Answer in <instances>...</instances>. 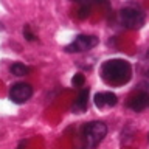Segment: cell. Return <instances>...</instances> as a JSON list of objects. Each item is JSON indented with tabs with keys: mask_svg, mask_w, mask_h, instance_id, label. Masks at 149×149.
<instances>
[{
	"mask_svg": "<svg viewBox=\"0 0 149 149\" xmlns=\"http://www.w3.org/2000/svg\"><path fill=\"white\" fill-rule=\"evenodd\" d=\"M101 76L110 86H123L132 76V67L124 59H109L101 65Z\"/></svg>",
	"mask_w": 149,
	"mask_h": 149,
	"instance_id": "1",
	"label": "cell"
},
{
	"mask_svg": "<svg viewBox=\"0 0 149 149\" xmlns=\"http://www.w3.org/2000/svg\"><path fill=\"white\" fill-rule=\"evenodd\" d=\"M146 56H148V58H149V50H148V54H146Z\"/></svg>",
	"mask_w": 149,
	"mask_h": 149,
	"instance_id": "13",
	"label": "cell"
},
{
	"mask_svg": "<svg viewBox=\"0 0 149 149\" xmlns=\"http://www.w3.org/2000/svg\"><path fill=\"white\" fill-rule=\"evenodd\" d=\"M120 22L129 30H138L144 25V13L137 8H123L120 11Z\"/></svg>",
	"mask_w": 149,
	"mask_h": 149,
	"instance_id": "2",
	"label": "cell"
},
{
	"mask_svg": "<svg viewBox=\"0 0 149 149\" xmlns=\"http://www.w3.org/2000/svg\"><path fill=\"white\" fill-rule=\"evenodd\" d=\"M148 104H149V95L146 92H141V93H138V95H135L134 98H130L127 106L134 112H141L143 109H146Z\"/></svg>",
	"mask_w": 149,
	"mask_h": 149,
	"instance_id": "7",
	"label": "cell"
},
{
	"mask_svg": "<svg viewBox=\"0 0 149 149\" xmlns=\"http://www.w3.org/2000/svg\"><path fill=\"white\" fill-rule=\"evenodd\" d=\"M23 36H25L26 40H34L36 39V36L31 33V30H30V26H28V25H25V28H23Z\"/></svg>",
	"mask_w": 149,
	"mask_h": 149,
	"instance_id": "12",
	"label": "cell"
},
{
	"mask_svg": "<svg viewBox=\"0 0 149 149\" xmlns=\"http://www.w3.org/2000/svg\"><path fill=\"white\" fill-rule=\"evenodd\" d=\"M84 82H86V78H84V74H81V73L74 74L73 79H72V84H73L74 87H82Z\"/></svg>",
	"mask_w": 149,
	"mask_h": 149,
	"instance_id": "10",
	"label": "cell"
},
{
	"mask_svg": "<svg viewBox=\"0 0 149 149\" xmlns=\"http://www.w3.org/2000/svg\"><path fill=\"white\" fill-rule=\"evenodd\" d=\"M93 101H95V106L98 109H102V107H113L118 101V98L112 92H100L95 95Z\"/></svg>",
	"mask_w": 149,
	"mask_h": 149,
	"instance_id": "6",
	"label": "cell"
},
{
	"mask_svg": "<svg viewBox=\"0 0 149 149\" xmlns=\"http://www.w3.org/2000/svg\"><path fill=\"white\" fill-rule=\"evenodd\" d=\"M90 16V6H87V5H84V6L79 8V11H78V17L79 19H86Z\"/></svg>",
	"mask_w": 149,
	"mask_h": 149,
	"instance_id": "11",
	"label": "cell"
},
{
	"mask_svg": "<svg viewBox=\"0 0 149 149\" xmlns=\"http://www.w3.org/2000/svg\"><path fill=\"white\" fill-rule=\"evenodd\" d=\"M87 104H88V88H82V90L79 92V95H78L72 109H73L74 113H82V112L87 109Z\"/></svg>",
	"mask_w": 149,
	"mask_h": 149,
	"instance_id": "8",
	"label": "cell"
},
{
	"mask_svg": "<svg viewBox=\"0 0 149 149\" xmlns=\"http://www.w3.org/2000/svg\"><path fill=\"white\" fill-rule=\"evenodd\" d=\"M106 134H107V126L102 121H92V123L86 124L82 132L87 146H95L100 141H102Z\"/></svg>",
	"mask_w": 149,
	"mask_h": 149,
	"instance_id": "3",
	"label": "cell"
},
{
	"mask_svg": "<svg viewBox=\"0 0 149 149\" xmlns=\"http://www.w3.org/2000/svg\"><path fill=\"white\" fill-rule=\"evenodd\" d=\"M98 42H100V39H98L96 36L79 34V36L74 37V40L72 44H68L64 50L67 51V53H82V51H87V50L93 48V47H96Z\"/></svg>",
	"mask_w": 149,
	"mask_h": 149,
	"instance_id": "4",
	"label": "cell"
},
{
	"mask_svg": "<svg viewBox=\"0 0 149 149\" xmlns=\"http://www.w3.org/2000/svg\"><path fill=\"white\" fill-rule=\"evenodd\" d=\"M9 72H11L14 76H25V74H28L31 72V68L26 67V65L22 64V62H14L11 67H9Z\"/></svg>",
	"mask_w": 149,
	"mask_h": 149,
	"instance_id": "9",
	"label": "cell"
},
{
	"mask_svg": "<svg viewBox=\"0 0 149 149\" xmlns=\"http://www.w3.org/2000/svg\"><path fill=\"white\" fill-rule=\"evenodd\" d=\"M9 100L16 104H22V102H26L33 95V87L26 82H17L11 86L9 88Z\"/></svg>",
	"mask_w": 149,
	"mask_h": 149,
	"instance_id": "5",
	"label": "cell"
}]
</instances>
